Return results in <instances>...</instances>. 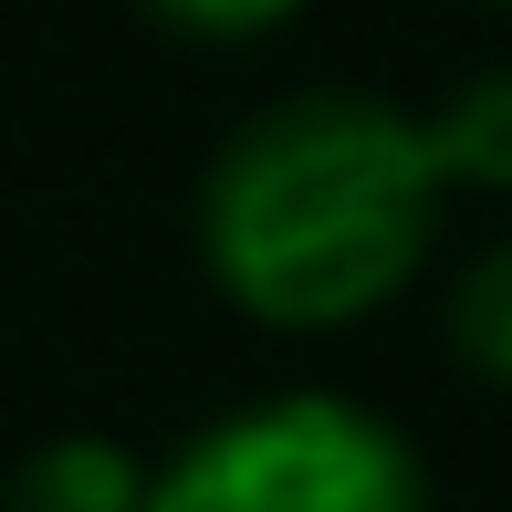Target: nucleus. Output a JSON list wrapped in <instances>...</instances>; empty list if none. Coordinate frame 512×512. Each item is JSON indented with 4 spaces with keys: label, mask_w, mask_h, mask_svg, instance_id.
Masks as SVG:
<instances>
[{
    "label": "nucleus",
    "mask_w": 512,
    "mask_h": 512,
    "mask_svg": "<svg viewBox=\"0 0 512 512\" xmlns=\"http://www.w3.org/2000/svg\"><path fill=\"white\" fill-rule=\"evenodd\" d=\"M147 512H439V492L398 418L335 387H283L178 439Z\"/></svg>",
    "instance_id": "nucleus-2"
},
{
    "label": "nucleus",
    "mask_w": 512,
    "mask_h": 512,
    "mask_svg": "<svg viewBox=\"0 0 512 512\" xmlns=\"http://www.w3.org/2000/svg\"><path fill=\"white\" fill-rule=\"evenodd\" d=\"M492 11H512V0H492Z\"/></svg>",
    "instance_id": "nucleus-7"
},
{
    "label": "nucleus",
    "mask_w": 512,
    "mask_h": 512,
    "mask_svg": "<svg viewBox=\"0 0 512 512\" xmlns=\"http://www.w3.org/2000/svg\"><path fill=\"white\" fill-rule=\"evenodd\" d=\"M136 11H147L157 32H178V42H262V32H283L304 0H136Z\"/></svg>",
    "instance_id": "nucleus-6"
},
{
    "label": "nucleus",
    "mask_w": 512,
    "mask_h": 512,
    "mask_svg": "<svg viewBox=\"0 0 512 512\" xmlns=\"http://www.w3.org/2000/svg\"><path fill=\"white\" fill-rule=\"evenodd\" d=\"M189 230L220 304H241L272 335H335L387 314L439 241L418 115L366 84H304L251 105L209 147Z\"/></svg>",
    "instance_id": "nucleus-1"
},
{
    "label": "nucleus",
    "mask_w": 512,
    "mask_h": 512,
    "mask_svg": "<svg viewBox=\"0 0 512 512\" xmlns=\"http://www.w3.org/2000/svg\"><path fill=\"white\" fill-rule=\"evenodd\" d=\"M418 147H429L439 199L450 189H512V63H481L450 95L418 115Z\"/></svg>",
    "instance_id": "nucleus-4"
},
{
    "label": "nucleus",
    "mask_w": 512,
    "mask_h": 512,
    "mask_svg": "<svg viewBox=\"0 0 512 512\" xmlns=\"http://www.w3.org/2000/svg\"><path fill=\"white\" fill-rule=\"evenodd\" d=\"M439 335H450V356L471 366L481 387L512 398V230H492V241L450 272V293H439Z\"/></svg>",
    "instance_id": "nucleus-5"
},
{
    "label": "nucleus",
    "mask_w": 512,
    "mask_h": 512,
    "mask_svg": "<svg viewBox=\"0 0 512 512\" xmlns=\"http://www.w3.org/2000/svg\"><path fill=\"white\" fill-rule=\"evenodd\" d=\"M147 492H157V460H136L126 439H95V429L32 439L0 471V512H147Z\"/></svg>",
    "instance_id": "nucleus-3"
}]
</instances>
